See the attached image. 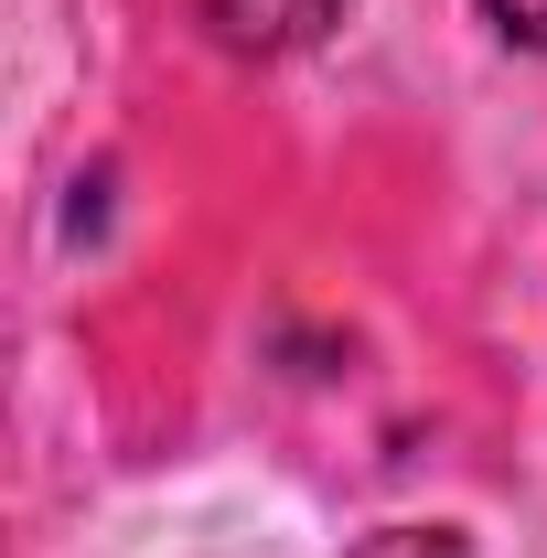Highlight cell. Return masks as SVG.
<instances>
[{
  "mask_svg": "<svg viewBox=\"0 0 547 558\" xmlns=\"http://www.w3.org/2000/svg\"><path fill=\"white\" fill-rule=\"evenodd\" d=\"M354 558H473V548H462L451 526H376Z\"/></svg>",
  "mask_w": 547,
  "mask_h": 558,
  "instance_id": "obj_2",
  "label": "cell"
},
{
  "mask_svg": "<svg viewBox=\"0 0 547 558\" xmlns=\"http://www.w3.org/2000/svg\"><path fill=\"white\" fill-rule=\"evenodd\" d=\"M483 11H494V33H515V44L547 54V0H483Z\"/></svg>",
  "mask_w": 547,
  "mask_h": 558,
  "instance_id": "obj_3",
  "label": "cell"
},
{
  "mask_svg": "<svg viewBox=\"0 0 547 558\" xmlns=\"http://www.w3.org/2000/svg\"><path fill=\"white\" fill-rule=\"evenodd\" d=\"M205 22L226 54H301L343 22V0H205Z\"/></svg>",
  "mask_w": 547,
  "mask_h": 558,
  "instance_id": "obj_1",
  "label": "cell"
}]
</instances>
